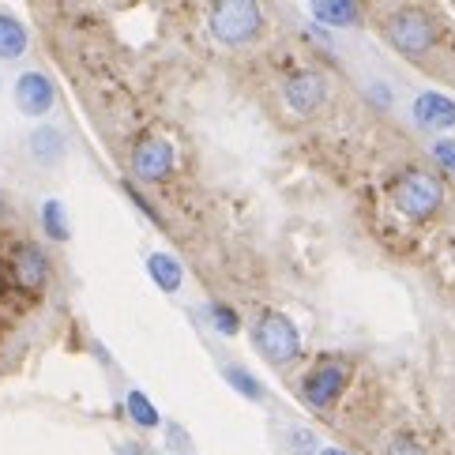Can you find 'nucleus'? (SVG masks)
<instances>
[{
    "label": "nucleus",
    "instance_id": "f257e3e1",
    "mask_svg": "<svg viewBox=\"0 0 455 455\" xmlns=\"http://www.w3.org/2000/svg\"><path fill=\"white\" fill-rule=\"evenodd\" d=\"M384 38L392 45L395 53H406V57H421L426 50H433L436 42V27L426 12L418 8H399L384 20Z\"/></svg>",
    "mask_w": 455,
    "mask_h": 455
},
{
    "label": "nucleus",
    "instance_id": "f03ea898",
    "mask_svg": "<svg viewBox=\"0 0 455 455\" xmlns=\"http://www.w3.org/2000/svg\"><path fill=\"white\" fill-rule=\"evenodd\" d=\"M444 204V185L441 177L429 170H406L395 181V207L406 219H429L436 215V207Z\"/></svg>",
    "mask_w": 455,
    "mask_h": 455
},
{
    "label": "nucleus",
    "instance_id": "7ed1b4c3",
    "mask_svg": "<svg viewBox=\"0 0 455 455\" xmlns=\"http://www.w3.org/2000/svg\"><path fill=\"white\" fill-rule=\"evenodd\" d=\"M207 23H211V35L222 45H245L249 38H256L264 15L249 0H219V4H211Z\"/></svg>",
    "mask_w": 455,
    "mask_h": 455
},
{
    "label": "nucleus",
    "instance_id": "20e7f679",
    "mask_svg": "<svg viewBox=\"0 0 455 455\" xmlns=\"http://www.w3.org/2000/svg\"><path fill=\"white\" fill-rule=\"evenodd\" d=\"M256 347L264 350L267 362L275 365H286L294 362V357L301 354V335L294 328V320L283 316V313H264L256 323Z\"/></svg>",
    "mask_w": 455,
    "mask_h": 455
},
{
    "label": "nucleus",
    "instance_id": "39448f33",
    "mask_svg": "<svg viewBox=\"0 0 455 455\" xmlns=\"http://www.w3.org/2000/svg\"><path fill=\"white\" fill-rule=\"evenodd\" d=\"M347 377H350V369L347 362H339V357H323V362L308 372L305 384H301V395L313 403V406H331L339 395H343V387H347Z\"/></svg>",
    "mask_w": 455,
    "mask_h": 455
},
{
    "label": "nucleus",
    "instance_id": "423d86ee",
    "mask_svg": "<svg viewBox=\"0 0 455 455\" xmlns=\"http://www.w3.org/2000/svg\"><path fill=\"white\" fill-rule=\"evenodd\" d=\"M50 279V259L38 245H15L8 256V283L27 290V294H38Z\"/></svg>",
    "mask_w": 455,
    "mask_h": 455
},
{
    "label": "nucleus",
    "instance_id": "0eeeda50",
    "mask_svg": "<svg viewBox=\"0 0 455 455\" xmlns=\"http://www.w3.org/2000/svg\"><path fill=\"white\" fill-rule=\"evenodd\" d=\"M132 173L140 181H166L173 173V148L162 136H143L132 148Z\"/></svg>",
    "mask_w": 455,
    "mask_h": 455
},
{
    "label": "nucleus",
    "instance_id": "6e6552de",
    "mask_svg": "<svg viewBox=\"0 0 455 455\" xmlns=\"http://www.w3.org/2000/svg\"><path fill=\"white\" fill-rule=\"evenodd\" d=\"M15 106H20L27 117H42V113L53 109V84L50 76L42 72H23L15 79Z\"/></svg>",
    "mask_w": 455,
    "mask_h": 455
},
{
    "label": "nucleus",
    "instance_id": "1a4fd4ad",
    "mask_svg": "<svg viewBox=\"0 0 455 455\" xmlns=\"http://www.w3.org/2000/svg\"><path fill=\"white\" fill-rule=\"evenodd\" d=\"M414 121L426 132H444V128H455V102L441 91H421L414 99Z\"/></svg>",
    "mask_w": 455,
    "mask_h": 455
},
{
    "label": "nucleus",
    "instance_id": "9d476101",
    "mask_svg": "<svg viewBox=\"0 0 455 455\" xmlns=\"http://www.w3.org/2000/svg\"><path fill=\"white\" fill-rule=\"evenodd\" d=\"M283 94L298 113H316L323 106V99H328V84H323L320 72H298V76L286 79Z\"/></svg>",
    "mask_w": 455,
    "mask_h": 455
},
{
    "label": "nucleus",
    "instance_id": "9b49d317",
    "mask_svg": "<svg viewBox=\"0 0 455 455\" xmlns=\"http://www.w3.org/2000/svg\"><path fill=\"white\" fill-rule=\"evenodd\" d=\"M148 275L158 283V290H166V294H177V290H181V279H185L181 264H177L170 252H151L148 256Z\"/></svg>",
    "mask_w": 455,
    "mask_h": 455
},
{
    "label": "nucleus",
    "instance_id": "f8f14e48",
    "mask_svg": "<svg viewBox=\"0 0 455 455\" xmlns=\"http://www.w3.org/2000/svg\"><path fill=\"white\" fill-rule=\"evenodd\" d=\"M27 53V27L15 15L0 12V60H15Z\"/></svg>",
    "mask_w": 455,
    "mask_h": 455
},
{
    "label": "nucleus",
    "instance_id": "ddd939ff",
    "mask_svg": "<svg viewBox=\"0 0 455 455\" xmlns=\"http://www.w3.org/2000/svg\"><path fill=\"white\" fill-rule=\"evenodd\" d=\"M30 155H35L42 166H53V162L64 158V136L57 128H38V132H30Z\"/></svg>",
    "mask_w": 455,
    "mask_h": 455
},
{
    "label": "nucleus",
    "instance_id": "4468645a",
    "mask_svg": "<svg viewBox=\"0 0 455 455\" xmlns=\"http://www.w3.org/2000/svg\"><path fill=\"white\" fill-rule=\"evenodd\" d=\"M313 15L328 27H354L357 23V4L354 0H316Z\"/></svg>",
    "mask_w": 455,
    "mask_h": 455
},
{
    "label": "nucleus",
    "instance_id": "2eb2a0df",
    "mask_svg": "<svg viewBox=\"0 0 455 455\" xmlns=\"http://www.w3.org/2000/svg\"><path fill=\"white\" fill-rule=\"evenodd\" d=\"M222 377H226V384H230L237 395H245V399H252V403L264 399V387H259V380L252 377L249 369H241V365H226V369H222Z\"/></svg>",
    "mask_w": 455,
    "mask_h": 455
},
{
    "label": "nucleus",
    "instance_id": "dca6fc26",
    "mask_svg": "<svg viewBox=\"0 0 455 455\" xmlns=\"http://www.w3.org/2000/svg\"><path fill=\"white\" fill-rule=\"evenodd\" d=\"M42 226L53 241H68V215H64L60 200H45L42 204Z\"/></svg>",
    "mask_w": 455,
    "mask_h": 455
},
{
    "label": "nucleus",
    "instance_id": "f3484780",
    "mask_svg": "<svg viewBox=\"0 0 455 455\" xmlns=\"http://www.w3.org/2000/svg\"><path fill=\"white\" fill-rule=\"evenodd\" d=\"M128 418H132L140 429H155L158 421H162L158 411L151 406V399L143 395V392H128Z\"/></svg>",
    "mask_w": 455,
    "mask_h": 455
},
{
    "label": "nucleus",
    "instance_id": "a211bd4d",
    "mask_svg": "<svg viewBox=\"0 0 455 455\" xmlns=\"http://www.w3.org/2000/svg\"><path fill=\"white\" fill-rule=\"evenodd\" d=\"M211 323H215V331H222V335H237L241 331V320H237V313L230 305H211Z\"/></svg>",
    "mask_w": 455,
    "mask_h": 455
},
{
    "label": "nucleus",
    "instance_id": "6ab92c4d",
    "mask_svg": "<svg viewBox=\"0 0 455 455\" xmlns=\"http://www.w3.org/2000/svg\"><path fill=\"white\" fill-rule=\"evenodd\" d=\"M433 158L441 162L448 173H455V140H436L433 143Z\"/></svg>",
    "mask_w": 455,
    "mask_h": 455
},
{
    "label": "nucleus",
    "instance_id": "aec40b11",
    "mask_svg": "<svg viewBox=\"0 0 455 455\" xmlns=\"http://www.w3.org/2000/svg\"><path fill=\"white\" fill-rule=\"evenodd\" d=\"M290 444H294L298 455H308L316 448V433L313 429H294V441H290Z\"/></svg>",
    "mask_w": 455,
    "mask_h": 455
},
{
    "label": "nucleus",
    "instance_id": "412c9836",
    "mask_svg": "<svg viewBox=\"0 0 455 455\" xmlns=\"http://www.w3.org/2000/svg\"><path fill=\"white\" fill-rule=\"evenodd\" d=\"M387 455H426V451H421V444L411 441V436H399V441H392V448H387Z\"/></svg>",
    "mask_w": 455,
    "mask_h": 455
},
{
    "label": "nucleus",
    "instance_id": "4be33fe9",
    "mask_svg": "<svg viewBox=\"0 0 455 455\" xmlns=\"http://www.w3.org/2000/svg\"><path fill=\"white\" fill-rule=\"evenodd\" d=\"M124 192H128V196H132V204H136V207L143 211V215H151V219H158V211H155V207H151L148 200H143V196H140V192H136L132 185H124Z\"/></svg>",
    "mask_w": 455,
    "mask_h": 455
},
{
    "label": "nucleus",
    "instance_id": "5701e85b",
    "mask_svg": "<svg viewBox=\"0 0 455 455\" xmlns=\"http://www.w3.org/2000/svg\"><path fill=\"white\" fill-rule=\"evenodd\" d=\"M369 94H372V99H377L380 106H387V102H392V99H387V91H384V87H369Z\"/></svg>",
    "mask_w": 455,
    "mask_h": 455
},
{
    "label": "nucleus",
    "instance_id": "b1692460",
    "mask_svg": "<svg viewBox=\"0 0 455 455\" xmlns=\"http://www.w3.org/2000/svg\"><path fill=\"white\" fill-rule=\"evenodd\" d=\"M316 455H350V451H343V448H323V451H316Z\"/></svg>",
    "mask_w": 455,
    "mask_h": 455
},
{
    "label": "nucleus",
    "instance_id": "393cba45",
    "mask_svg": "<svg viewBox=\"0 0 455 455\" xmlns=\"http://www.w3.org/2000/svg\"><path fill=\"white\" fill-rule=\"evenodd\" d=\"M4 290H8V271L0 267V294H4Z\"/></svg>",
    "mask_w": 455,
    "mask_h": 455
},
{
    "label": "nucleus",
    "instance_id": "a878e982",
    "mask_svg": "<svg viewBox=\"0 0 455 455\" xmlns=\"http://www.w3.org/2000/svg\"><path fill=\"white\" fill-rule=\"evenodd\" d=\"M121 455H151V451H143V448H124Z\"/></svg>",
    "mask_w": 455,
    "mask_h": 455
},
{
    "label": "nucleus",
    "instance_id": "bb28decb",
    "mask_svg": "<svg viewBox=\"0 0 455 455\" xmlns=\"http://www.w3.org/2000/svg\"><path fill=\"white\" fill-rule=\"evenodd\" d=\"M451 256H455V245H451Z\"/></svg>",
    "mask_w": 455,
    "mask_h": 455
}]
</instances>
